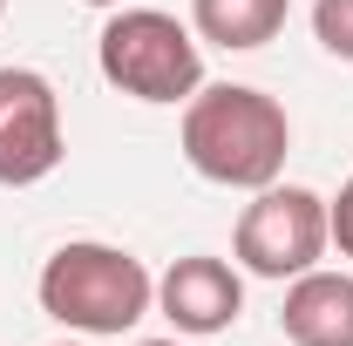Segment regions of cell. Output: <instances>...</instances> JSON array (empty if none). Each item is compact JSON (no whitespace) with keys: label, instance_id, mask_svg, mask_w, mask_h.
<instances>
[{"label":"cell","instance_id":"obj_5","mask_svg":"<svg viewBox=\"0 0 353 346\" xmlns=\"http://www.w3.org/2000/svg\"><path fill=\"white\" fill-rule=\"evenodd\" d=\"M68 130H61V95L41 68H0V183L28 190L61 170Z\"/></svg>","mask_w":353,"mask_h":346},{"label":"cell","instance_id":"obj_3","mask_svg":"<svg viewBox=\"0 0 353 346\" xmlns=\"http://www.w3.org/2000/svg\"><path fill=\"white\" fill-rule=\"evenodd\" d=\"M95 68L130 102L176 109V102H190L204 88V48L163 7H109L102 41H95Z\"/></svg>","mask_w":353,"mask_h":346},{"label":"cell","instance_id":"obj_7","mask_svg":"<svg viewBox=\"0 0 353 346\" xmlns=\"http://www.w3.org/2000/svg\"><path fill=\"white\" fill-rule=\"evenodd\" d=\"M279 333L292 346H353V272H299L279 305Z\"/></svg>","mask_w":353,"mask_h":346},{"label":"cell","instance_id":"obj_11","mask_svg":"<svg viewBox=\"0 0 353 346\" xmlns=\"http://www.w3.org/2000/svg\"><path fill=\"white\" fill-rule=\"evenodd\" d=\"M136 346H183V340H136Z\"/></svg>","mask_w":353,"mask_h":346},{"label":"cell","instance_id":"obj_6","mask_svg":"<svg viewBox=\"0 0 353 346\" xmlns=\"http://www.w3.org/2000/svg\"><path fill=\"white\" fill-rule=\"evenodd\" d=\"M157 312L190 340L231 333L238 312H245V278H238V265L211 258V252H190V258H176L157 278Z\"/></svg>","mask_w":353,"mask_h":346},{"label":"cell","instance_id":"obj_1","mask_svg":"<svg viewBox=\"0 0 353 346\" xmlns=\"http://www.w3.org/2000/svg\"><path fill=\"white\" fill-rule=\"evenodd\" d=\"M183 163L224 190H265L292 156V116L252 82H204L183 102Z\"/></svg>","mask_w":353,"mask_h":346},{"label":"cell","instance_id":"obj_10","mask_svg":"<svg viewBox=\"0 0 353 346\" xmlns=\"http://www.w3.org/2000/svg\"><path fill=\"white\" fill-rule=\"evenodd\" d=\"M82 7H130V0H82Z\"/></svg>","mask_w":353,"mask_h":346},{"label":"cell","instance_id":"obj_9","mask_svg":"<svg viewBox=\"0 0 353 346\" xmlns=\"http://www.w3.org/2000/svg\"><path fill=\"white\" fill-rule=\"evenodd\" d=\"M312 41L333 61H353V0H312Z\"/></svg>","mask_w":353,"mask_h":346},{"label":"cell","instance_id":"obj_13","mask_svg":"<svg viewBox=\"0 0 353 346\" xmlns=\"http://www.w3.org/2000/svg\"><path fill=\"white\" fill-rule=\"evenodd\" d=\"M54 346H68V340H54Z\"/></svg>","mask_w":353,"mask_h":346},{"label":"cell","instance_id":"obj_2","mask_svg":"<svg viewBox=\"0 0 353 346\" xmlns=\"http://www.w3.org/2000/svg\"><path fill=\"white\" fill-rule=\"evenodd\" d=\"M34 299L54 326L88 333V340H123L136 319L157 305V278L143 272L136 252L102 245V238H68L61 252H48Z\"/></svg>","mask_w":353,"mask_h":346},{"label":"cell","instance_id":"obj_4","mask_svg":"<svg viewBox=\"0 0 353 346\" xmlns=\"http://www.w3.org/2000/svg\"><path fill=\"white\" fill-rule=\"evenodd\" d=\"M333 231H326V197L306 183H265L252 190V204L231 231V258L245 265L252 278H299L326 258Z\"/></svg>","mask_w":353,"mask_h":346},{"label":"cell","instance_id":"obj_14","mask_svg":"<svg viewBox=\"0 0 353 346\" xmlns=\"http://www.w3.org/2000/svg\"><path fill=\"white\" fill-rule=\"evenodd\" d=\"M347 190H353V183H347Z\"/></svg>","mask_w":353,"mask_h":346},{"label":"cell","instance_id":"obj_8","mask_svg":"<svg viewBox=\"0 0 353 346\" xmlns=\"http://www.w3.org/2000/svg\"><path fill=\"white\" fill-rule=\"evenodd\" d=\"M292 0H190V34L231 54H252V48L279 41Z\"/></svg>","mask_w":353,"mask_h":346},{"label":"cell","instance_id":"obj_12","mask_svg":"<svg viewBox=\"0 0 353 346\" xmlns=\"http://www.w3.org/2000/svg\"><path fill=\"white\" fill-rule=\"evenodd\" d=\"M0 14H7V0H0Z\"/></svg>","mask_w":353,"mask_h":346}]
</instances>
